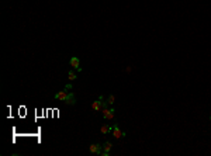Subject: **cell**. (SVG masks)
<instances>
[{
  "label": "cell",
  "mask_w": 211,
  "mask_h": 156,
  "mask_svg": "<svg viewBox=\"0 0 211 156\" xmlns=\"http://www.w3.org/2000/svg\"><path fill=\"white\" fill-rule=\"evenodd\" d=\"M210 121H211V117H210Z\"/></svg>",
  "instance_id": "cell-11"
},
{
  "label": "cell",
  "mask_w": 211,
  "mask_h": 156,
  "mask_svg": "<svg viewBox=\"0 0 211 156\" xmlns=\"http://www.w3.org/2000/svg\"><path fill=\"white\" fill-rule=\"evenodd\" d=\"M55 100H58V101H64V103H66V104H70V106L76 104L75 94H73V93H68L66 90L56 93V94H55Z\"/></svg>",
  "instance_id": "cell-1"
},
{
  "label": "cell",
  "mask_w": 211,
  "mask_h": 156,
  "mask_svg": "<svg viewBox=\"0 0 211 156\" xmlns=\"http://www.w3.org/2000/svg\"><path fill=\"white\" fill-rule=\"evenodd\" d=\"M107 107H108V103L103 101V97L101 96L99 97V100L92 103V108L94 110V111H97V113H100L101 110H104V108H107Z\"/></svg>",
  "instance_id": "cell-2"
},
{
  "label": "cell",
  "mask_w": 211,
  "mask_h": 156,
  "mask_svg": "<svg viewBox=\"0 0 211 156\" xmlns=\"http://www.w3.org/2000/svg\"><path fill=\"white\" fill-rule=\"evenodd\" d=\"M68 77H69V80H75V79H76V73L73 72V70H69V72H68Z\"/></svg>",
  "instance_id": "cell-9"
},
{
  "label": "cell",
  "mask_w": 211,
  "mask_h": 156,
  "mask_svg": "<svg viewBox=\"0 0 211 156\" xmlns=\"http://www.w3.org/2000/svg\"><path fill=\"white\" fill-rule=\"evenodd\" d=\"M113 131V127H110V124H106L101 127V129H100V132L101 134H108V132H111Z\"/></svg>",
  "instance_id": "cell-8"
},
{
  "label": "cell",
  "mask_w": 211,
  "mask_h": 156,
  "mask_svg": "<svg viewBox=\"0 0 211 156\" xmlns=\"http://www.w3.org/2000/svg\"><path fill=\"white\" fill-rule=\"evenodd\" d=\"M111 142H104V145H103V151H101V155L103 156H108L110 155V151H111Z\"/></svg>",
  "instance_id": "cell-7"
},
{
  "label": "cell",
  "mask_w": 211,
  "mask_h": 156,
  "mask_svg": "<svg viewBox=\"0 0 211 156\" xmlns=\"http://www.w3.org/2000/svg\"><path fill=\"white\" fill-rule=\"evenodd\" d=\"M101 113H103V117L106 120H113L114 118V108H104V110H101Z\"/></svg>",
  "instance_id": "cell-5"
},
{
  "label": "cell",
  "mask_w": 211,
  "mask_h": 156,
  "mask_svg": "<svg viewBox=\"0 0 211 156\" xmlns=\"http://www.w3.org/2000/svg\"><path fill=\"white\" fill-rule=\"evenodd\" d=\"M69 63H70V66H72V68H75L77 72H80V70H82V68H79V65H80V61H79V58H76V56L70 58Z\"/></svg>",
  "instance_id": "cell-6"
},
{
  "label": "cell",
  "mask_w": 211,
  "mask_h": 156,
  "mask_svg": "<svg viewBox=\"0 0 211 156\" xmlns=\"http://www.w3.org/2000/svg\"><path fill=\"white\" fill-rule=\"evenodd\" d=\"M111 132H113L114 138H117V139H120V138H124V136H125V132H123V131L118 128V125H117V124L113 125V131H111Z\"/></svg>",
  "instance_id": "cell-4"
},
{
  "label": "cell",
  "mask_w": 211,
  "mask_h": 156,
  "mask_svg": "<svg viewBox=\"0 0 211 156\" xmlns=\"http://www.w3.org/2000/svg\"><path fill=\"white\" fill-rule=\"evenodd\" d=\"M114 100H115V97H114V94H110V96L107 97V103L111 106V104H114Z\"/></svg>",
  "instance_id": "cell-10"
},
{
  "label": "cell",
  "mask_w": 211,
  "mask_h": 156,
  "mask_svg": "<svg viewBox=\"0 0 211 156\" xmlns=\"http://www.w3.org/2000/svg\"><path fill=\"white\" fill-rule=\"evenodd\" d=\"M89 151L90 153H94V155H101V151H103V146L100 144H92L89 146Z\"/></svg>",
  "instance_id": "cell-3"
}]
</instances>
